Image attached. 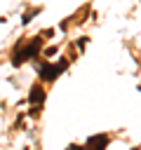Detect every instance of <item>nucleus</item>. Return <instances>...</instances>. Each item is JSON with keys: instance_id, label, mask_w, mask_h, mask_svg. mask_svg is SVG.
Returning a JSON list of instances; mask_svg holds the SVG:
<instances>
[{"instance_id": "nucleus-1", "label": "nucleus", "mask_w": 141, "mask_h": 150, "mask_svg": "<svg viewBox=\"0 0 141 150\" xmlns=\"http://www.w3.org/2000/svg\"><path fill=\"white\" fill-rule=\"evenodd\" d=\"M40 47H42V33H40L38 38H33V40H31V42H28V45H26L24 49H21V47L16 49V56H14V66L24 63L26 59H33V56H35V54L40 52Z\"/></svg>"}, {"instance_id": "nucleus-3", "label": "nucleus", "mask_w": 141, "mask_h": 150, "mask_svg": "<svg viewBox=\"0 0 141 150\" xmlns=\"http://www.w3.org/2000/svg\"><path fill=\"white\" fill-rule=\"evenodd\" d=\"M106 143H108V136H103V134L87 138V148H96V145H106Z\"/></svg>"}, {"instance_id": "nucleus-4", "label": "nucleus", "mask_w": 141, "mask_h": 150, "mask_svg": "<svg viewBox=\"0 0 141 150\" xmlns=\"http://www.w3.org/2000/svg\"><path fill=\"white\" fill-rule=\"evenodd\" d=\"M42 98H45V91H42L40 87H33V91H31L28 101H31V103H42Z\"/></svg>"}, {"instance_id": "nucleus-2", "label": "nucleus", "mask_w": 141, "mask_h": 150, "mask_svg": "<svg viewBox=\"0 0 141 150\" xmlns=\"http://www.w3.org/2000/svg\"><path fill=\"white\" fill-rule=\"evenodd\" d=\"M66 61H59L56 66H52V63H45V66H40L38 68V73H40V77L42 80H54V77H59L63 70H66Z\"/></svg>"}]
</instances>
